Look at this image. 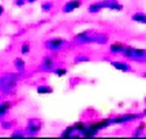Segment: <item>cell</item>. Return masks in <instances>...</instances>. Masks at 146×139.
<instances>
[{"mask_svg": "<svg viewBox=\"0 0 146 139\" xmlns=\"http://www.w3.org/2000/svg\"><path fill=\"white\" fill-rule=\"evenodd\" d=\"M23 72H6L0 75V93L1 94H11L18 86V82Z\"/></svg>", "mask_w": 146, "mask_h": 139, "instance_id": "1", "label": "cell"}, {"mask_svg": "<svg viewBox=\"0 0 146 139\" xmlns=\"http://www.w3.org/2000/svg\"><path fill=\"white\" fill-rule=\"evenodd\" d=\"M126 59L134 60L137 63H146V49L142 48H134V46H126V49L121 53Z\"/></svg>", "mask_w": 146, "mask_h": 139, "instance_id": "2", "label": "cell"}, {"mask_svg": "<svg viewBox=\"0 0 146 139\" xmlns=\"http://www.w3.org/2000/svg\"><path fill=\"white\" fill-rule=\"evenodd\" d=\"M67 45V40L64 38H60V37H56V38H49L46 40L44 42V46L51 52H57L60 49H63L64 46Z\"/></svg>", "mask_w": 146, "mask_h": 139, "instance_id": "3", "label": "cell"}, {"mask_svg": "<svg viewBox=\"0 0 146 139\" xmlns=\"http://www.w3.org/2000/svg\"><path fill=\"white\" fill-rule=\"evenodd\" d=\"M41 128H42V123L41 120H38V119H29L27 123H26V134H27V136H36L40 131H41Z\"/></svg>", "mask_w": 146, "mask_h": 139, "instance_id": "4", "label": "cell"}, {"mask_svg": "<svg viewBox=\"0 0 146 139\" xmlns=\"http://www.w3.org/2000/svg\"><path fill=\"white\" fill-rule=\"evenodd\" d=\"M145 115L142 113H127V115H121V116H116V117H111L112 120V124H126V123H130V121L138 120L141 117H143Z\"/></svg>", "mask_w": 146, "mask_h": 139, "instance_id": "5", "label": "cell"}, {"mask_svg": "<svg viewBox=\"0 0 146 139\" xmlns=\"http://www.w3.org/2000/svg\"><path fill=\"white\" fill-rule=\"evenodd\" d=\"M79 7H82V0H68L62 8V13L64 14H71Z\"/></svg>", "mask_w": 146, "mask_h": 139, "instance_id": "6", "label": "cell"}, {"mask_svg": "<svg viewBox=\"0 0 146 139\" xmlns=\"http://www.w3.org/2000/svg\"><path fill=\"white\" fill-rule=\"evenodd\" d=\"M40 70L46 71V72H53V70H55V62H53V59L49 56L44 57L41 64H40Z\"/></svg>", "mask_w": 146, "mask_h": 139, "instance_id": "7", "label": "cell"}, {"mask_svg": "<svg viewBox=\"0 0 146 139\" xmlns=\"http://www.w3.org/2000/svg\"><path fill=\"white\" fill-rule=\"evenodd\" d=\"M109 64L113 67V68L119 70V71H121V72H131L133 71V68H131V66L128 63H126V62H117V60H111L109 62Z\"/></svg>", "mask_w": 146, "mask_h": 139, "instance_id": "8", "label": "cell"}, {"mask_svg": "<svg viewBox=\"0 0 146 139\" xmlns=\"http://www.w3.org/2000/svg\"><path fill=\"white\" fill-rule=\"evenodd\" d=\"M101 4L104 8H108L112 11H123V6L120 3H117L116 0H102Z\"/></svg>", "mask_w": 146, "mask_h": 139, "instance_id": "9", "label": "cell"}, {"mask_svg": "<svg viewBox=\"0 0 146 139\" xmlns=\"http://www.w3.org/2000/svg\"><path fill=\"white\" fill-rule=\"evenodd\" d=\"M92 126L97 128L98 131H102V130H105V128H108V127L112 126V120H111V117L108 119H101V120H97V121H93V123H90Z\"/></svg>", "mask_w": 146, "mask_h": 139, "instance_id": "10", "label": "cell"}, {"mask_svg": "<svg viewBox=\"0 0 146 139\" xmlns=\"http://www.w3.org/2000/svg\"><path fill=\"white\" fill-rule=\"evenodd\" d=\"M98 132H100V131H98L97 128H94L90 123H86V127L83 128V131L81 132V135H82V136H86V138H93L96 135H98Z\"/></svg>", "mask_w": 146, "mask_h": 139, "instance_id": "11", "label": "cell"}, {"mask_svg": "<svg viewBox=\"0 0 146 139\" xmlns=\"http://www.w3.org/2000/svg\"><path fill=\"white\" fill-rule=\"evenodd\" d=\"M11 108H13V102L11 101H0V120H3L8 115Z\"/></svg>", "mask_w": 146, "mask_h": 139, "instance_id": "12", "label": "cell"}, {"mask_svg": "<svg viewBox=\"0 0 146 139\" xmlns=\"http://www.w3.org/2000/svg\"><path fill=\"white\" fill-rule=\"evenodd\" d=\"M124 49H126V45L124 44H121V42H113V44H111V46H109V53L111 55H121Z\"/></svg>", "mask_w": 146, "mask_h": 139, "instance_id": "13", "label": "cell"}, {"mask_svg": "<svg viewBox=\"0 0 146 139\" xmlns=\"http://www.w3.org/2000/svg\"><path fill=\"white\" fill-rule=\"evenodd\" d=\"M14 67H15L17 71H19V72H25V68H26L25 60H23L22 57H17V59H14Z\"/></svg>", "mask_w": 146, "mask_h": 139, "instance_id": "14", "label": "cell"}, {"mask_svg": "<svg viewBox=\"0 0 146 139\" xmlns=\"http://www.w3.org/2000/svg\"><path fill=\"white\" fill-rule=\"evenodd\" d=\"M36 91H37L38 94H52L53 93V89L51 86H48V85H40L36 87Z\"/></svg>", "mask_w": 146, "mask_h": 139, "instance_id": "15", "label": "cell"}, {"mask_svg": "<svg viewBox=\"0 0 146 139\" xmlns=\"http://www.w3.org/2000/svg\"><path fill=\"white\" fill-rule=\"evenodd\" d=\"M102 8H104V7H102L101 1H97V3H92V4L88 7V11H89L90 14H98Z\"/></svg>", "mask_w": 146, "mask_h": 139, "instance_id": "16", "label": "cell"}, {"mask_svg": "<svg viewBox=\"0 0 146 139\" xmlns=\"http://www.w3.org/2000/svg\"><path fill=\"white\" fill-rule=\"evenodd\" d=\"M134 22H137V23H142V25H146V14L143 13H135L131 17Z\"/></svg>", "mask_w": 146, "mask_h": 139, "instance_id": "17", "label": "cell"}, {"mask_svg": "<svg viewBox=\"0 0 146 139\" xmlns=\"http://www.w3.org/2000/svg\"><path fill=\"white\" fill-rule=\"evenodd\" d=\"M52 10H53V3L52 1H42L41 3V11L42 13H51Z\"/></svg>", "mask_w": 146, "mask_h": 139, "instance_id": "18", "label": "cell"}, {"mask_svg": "<svg viewBox=\"0 0 146 139\" xmlns=\"http://www.w3.org/2000/svg\"><path fill=\"white\" fill-rule=\"evenodd\" d=\"M145 123H141L139 126L137 127V130L133 132V135L135 136V138H138V136H142L143 135V131H145Z\"/></svg>", "mask_w": 146, "mask_h": 139, "instance_id": "19", "label": "cell"}, {"mask_svg": "<svg viewBox=\"0 0 146 139\" xmlns=\"http://www.w3.org/2000/svg\"><path fill=\"white\" fill-rule=\"evenodd\" d=\"M0 124H1V128H3V130H11V128L15 126V123L11 120H0Z\"/></svg>", "mask_w": 146, "mask_h": 139, "instance_id": "20", "label": "cell"}, {"mask_svg": "<svg viewBox=\"0 0 146 139\" xmlns=\"http://www.w3.org/2000/svg\"><path fill=\"white\" fill-rule=\"evenodd\" d=\"M90 62V57L89 56H85V55H78V56L74 59V63H88Z\"/></svg>", "mask_w": 146, "mask_h": 139, "instance_id": "21", "label": "cell"}, {"mask_svg": "<svg viewBox=\"0 0 146 139\" xmlns=\"http://www.w3.org/2000/svg\"><path fill=\"white\" fill-rule=\"evenodd\" d=\"M72 126H74V128H75L76 132L81 134L83 131V128L86 127V123H85V121H76V123H74Z\"/></svg>", "mask_w": 146, "mask_h": 139, "instance_id": "22", "label": "cell"}, {"mask_svg": "<svg viewBox=\"0 0 146 139\" xmlns=\"http://www.w3.org/2000/svg\"><path fill=\"white\" fill-rule=\"evenodd\" d=\"M27 134L26 131H21V130H15L11 132V138H26Z\"/></svg>", "mask_w": 146, "mask_h": 139, "instance_id": "23", "label": "cell"}, {"mask_svg": "<svg viewBox=\"0 0 146 139\" xmlns=\"http://www.w3.org/2000/svg\"><path fill=\"white\" fill-rule=\"evenodd\" d=\"M67 72H68V71H67V68H63V67H62V68H55V70H53V74H55L56 76H59V78L66 76V75H67Z\"/></svg>", "mask_w": 146, "mask_h": 139, "instance_id": "24", "label": "cell"}, {"mask_svg": "<svg viewBox=\"0 0 146 139\" xmlns=\"http://www.w3.org/2000/svg\"><path fill=\"white\" fill-rule=\"evenodd\" d=\"M21 53H22V55H29V53H30V44H29L27 41H25V42L22 44V46H21Z\"/></svg>", "mask_w": 146, "mask_h": 139, "instance_id": "25", "label": "cell"}, {"mask_svg": "<svg viewBox=\"0 0 146 139\" xmlns=\"http://www.w3.org/2000/svg\"><path fill=\"white\" fill-rule=\"evenodd\" d=\"M26 4V0H14V6L15 7H23Z\"/></svg>", "mask_w": 146, "mask_h": 139, "instance_id": "26", "label": "cell"}, {"mask_svg": "<svg viewBox=\"0 0 146 139\" xmlns=\"http://www.w3.org/2000/svg\"><path fill=\"white\" fill-rule=\"evenodd\" d=\"M3 14H4V6H1V4H0V17H1Z\"/></svg>", "mask_w": 146, "mask_h": 139, "instance_id": "27", "label": "cell"}, {"mask_svg": "<svg viewBox=\"0 0 146 139\" xmlns=\"http://www.w3.org/2000/svg\"><path fill=\"white\" fill-rule=\"evenodd\" d=\"M36 1H37V0H26L27 4H33V3H36Z\"/></svg>", "mask_w": 146, "mask_h": 139, "instance_id": "28", "label": "cell"}, {"mask_svg": "<svg viewBox=\"0 0 146 139\" xmlns=\"http://www.w3.org/2000/svg\"><path fill=\"white\" fill-rule=\"evenodd\" d=\"M143 115H146V109H145V111H143Z\"/></svg>", "mask_w": 146, "mask_h": 139, "instance_id": "29", "label": "cell"}]
</instances>
